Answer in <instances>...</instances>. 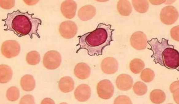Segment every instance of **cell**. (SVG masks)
Returning a JSON list of instances; mask_svg holds the SVG:
<instances>
[{
	"label": "cell",
	"instance_id": "obj_1",
	"mask_svg": "<svg viewBox=\"0 0 179 104\" xmlns=\"http://www.w3.org/2000/svg\"><path fill=\"white\" fill-rule=\"evenodd\" d=\"M111 27V24L100 23L95 30L78 36L79 42L76 46L80 47L76 53L85 49L91 56L102 55L104 49L113 41L112 36L115 30Z\"/></svg>",
	"mask_w": 179,
	"mask_h": 104
},
{
	"label": "cell",
	"instance_id": "obj_2",
	"mask_svg": "<svg viewBox=\"0 0 179 104\" xmlns=\"http://www.w3.org/2000/svg\"><path fill=\"white\" fill-rule=\"evenodd\" d=\"M33 15L28 11L21 12L19 10L8 13L6 18L2 19L5 22L4 26H6L4 30L13 31L19 37L29 35L32 38L34 34L39 38L38 28L42 22L39 18L33 17Z\"/></svg>",
	"mask_w": 179,
	"mask_h": 104
},
{
	"label": "cell",
	"instance_id": "obj_3",
	"mask_svg": "<svg viewBox=\"0 0 179 104\" xmlns=\"http://www.w3.org/2000/svg\"><path fill=\"white\" fill-rule=\"evenodd\" d=\"M168 42V40L164 38H162L161 42H159L157 38H153L150 40L147 41V43L151 46L150 48L148 49L153 51V54L151 57L154 58V61L155 64L159 63L164 66L162 57V53L166 48L173 46L169 45Z\"/></svg>",
	"mask_w": 179,
	"mask_h": 104
},
{
	"label": "cell",
	"instance_id": "obj_4",
	"mask_svg": "<svg viewBox=\"0 0 179 104\" xmlns=\"http://www.w3.org/2000/svg\"><path fill=\"white\" fill-rule=\"evenodd\" d=\"M179 53L173 46L166 48L162 54L164 66L169 69H176L179 65Z\"/></svg>",
	"mask_w": 179,
	"mask_h": 104
},
{
	"label": "cell",
	"instance_id": "obj_5",
	"mask_svg": "<svg viewBox=\"0 0 179 104\" xmlns=\"http://www.w3.org/2000/svg\"><path fill=\"white\" fill-rule=\"evenodd\" d=\"M61 62V56L56 51H48L44 56L43 64L45 67L48 69L54 70L57 68L60 65Z\"/></svg>",
	"mask_w": 179,
	"mask_h": 104
},
{
	"label": "cell",
	"instance_id": "obj_6",
	"mask_svg": "<svg viewBox=\"0 0 179 104\" xmlns=\"http://www.w3.org/2000/svg\"><path fill=\"white\" fill-rule=\"evenodd\" d=\"M21 48L19 43L14 40H8L4 42L1 47L2 54L7 58H10L18 56Z\"/></svg>",
	"mask_w": 179,
	"mask_h": 104
},
{
	"label": "cell",
	"instance_id": "obj_7",
	"mask_svg": "<svg viewBox=\"0 0 179 104\" xmlns=\"http://www.w3.org/2000/svg\"><path fill=\"white\" fill-rule=\"evenodd\" d=\"M160 16L162 22L170 25L176 22L178 18L179 14L176 8L172 6H168L162 9Z\"/></svg>",
	"mask_w": 179,
	"mask_h": 104
},
{
	"label": "cell",
	"instance_id": "obj_8",
	"mask_svg": "<svg viewBox=\"0 0 179 104\" xmlns=\"http://www.w3.org/2000/svg\"><path fill=\"white\" fill-rule=\"evenodd\" d=\"M97 92L99 97L104 99H108L113 96L114 87L111 82L105 79L100 81L97 86Z\"/></svg>",
	"mask_w": 179,
	"mask_h": 104
},
{
	"label": "cell",
	"instance_id": "obj_9",
	"mask_svg": "<svg viewBox=\"0 0 179 104\" xmlns=\"http://www.w3.org/2000/svg\"><path fill=\"white\" fill-rule=\"evenodd\" d=\"M59 32L61 36L66 39L73 38L77 33V26L76 24L71 21L62 22L59 26Z\"/></svg>",
	"mask_w": 179,
	"mask_h": 104
},
{
	"label": "cell",
	"instance_id": "obj_10",
	"mask_svg": "<svg viewBox=\"0 0 179 104\" xmlns=\"http://www.w3.org/2000/svg\"><path fill=\"white\" fill-rule=\"evenodd\" d=\"M130 43L131 46L136 50H144L147 46V37L142 31L135 32L131 36Z\"/></svg>",
	"mask_w": 179,
	"mask_h": 104
},
{
	"label": "cell",
	"instance_id": "obj_11",
	"mask_svg": "<svg viewBox=\"0 0 179 104\" xmlns=\"http://www.w3.org/2000/svg\"><path fill=\"white\" fill-rule=\"evenodd\" d=\"M77 5L73 0H66L61 4L60 10L63 15L66 18L71 19L75 16Z\"/></svg>",
	"mask_w": 179,
	"mask_h": 104
},
{
	"label": "cell",
	"instance_id": "obj_12",
	"mask_svg": "<svg viewBox=\"0 0 179 104\" xmlns=\"http://www.w3.org/2000/svg\"><path fill=\"white\" fill-rule=\"evenodd\" d=\"M101 68L102 71L104 73L107 74H112L116 73L118 70V62L114 58L107 57L102 61Z\"/></svg>",
	"mask_w": 179,
	"mask_h": 104
},
{
	"label": "cell",
	"instance_id": "obj_13",
	"mask_svg": "<svg viewBox=\"0 0 179 104\" xmlns=\"http://www.w3.org/2000/svg\"><path fill=\"white\" fill-rule=\"evenodd\" d=\"M91 91L90 86L86 84H81L78 86L74 92L76 99L80 102L87 101L90 97Z\"/></svg>",
	"mask_w": 179,
	"mask_h": 104
},
{
	"label": "cell",
	"instance_id": "obj_14",
	"mask_svg": "<svg viewBox=\"0 0 179 104\" xmlns=\"http://www.w3.org/2000/svg\"><path fill=\"white\" fill-rule=\"evenodd\" d=\"M115 82L118 89L122 91H127L130 90L132 87L133 81L130 75L126 74H122L117 77Z\"/></svg>",
	"mask_w": 179,
	"mask_h": 104
},
{
	"label": "cell",
	"instance_id": "obj_15",
	"mask_svg": "<svg viewBox=\"0 0 179 104\" xmlns=\"http://www.w3.org/2000/svg\"><path fill=\"white\" fill-rule=\"evenodd\" d=\"M96 10L91 5H86L81 7L78 11V15L83 21H86L92 19L95 15Z\"/></svg>",
	"mask_w": 179,
	"mask_h": 104
},
{
	"label": "cell",
	"instance_id": "obj_16",
	"mask_svg": "<svg viewBox=\"0 0 179 104\" xmlns=\"http://www.w3.org/2000/svg\"><path fill=\"white\" fill-rule=\"evenodd\" d=\"M74 72L75 76L78 78L85 79L88 78L90 76L91 69L86 63H79L75 66Z\"/></svg>",
	"mask_w": 179,
	"mask_h": 104
},
{
	"label": "cell",
	"instance_id": "obj_17",
	"mask_svg": "<svg viewBox=\"0 0 179 104\" xmlns=\"http://www.w3.org/2000/svg\"><path fill=\"white\" fill-rule=\"evenodd\" d=\"M59 88L63 93H68L72 91L74 87V82L73 79L69 76L61 78L58 83Z\"/></svg>",
	"mask_w": 179,
	"mask_h": 104
},
{
	"label": "cell",
	"instance_id": "obj_18",
	"mask_svg": "<svg viewBox=\"0 0 179 104\" xmlns=\"http://www.w3.org/2000/svg\"><path fill=\"white\" fill-rule=\"evenodd\" d=\"M20 85L22 89L26 91L33 90L35 86V81L32 75L26 74L21 78Z\"/></svg>",
	"mask_w": 179,
	"mask_h": 104
},
{
	"label": "cell",
	"instance_id": "obj_19",
	"mask_svg": "<svg viewBox=\"0 0 179 104\" xmlns=\"http://www.w3.org/2000/svg\"><path fill=\"white\" fill-rule=\"evenodd\" d=\"M13 75L12 69L9 66L2 64L0 65V82L6 83L11 79Z\"/></svg>",
	"mask_w": 179,
	"mask_h": 104
},
{
	"label": "cell",
	"instance_id": "obj_20",
	"mask_svg": "<svg viewBox=\"0 0 179 104\" xmlns=\"http://www.w3.org/2000/svg\"><path fill=\"white\" fill-rule=\"evenodd\" d=\"M117 9L122 15L128 16L132 11V7L130 2L127 0H119L117 2Z\"/></svg>",
	"mask_w": 179,
	"mask_h": 104
},
{
	"label": "cell",
	"instance_id": "obj_21",
	"mask_svg": "<svg viewBox=\"0 0 179 104\" xmlns=\"http://www.w3.org/2000/svg\"><path fill=\"white\" fill-rule=\"evenodd\" d=\"M150 99L154 103L160 104L164 102L165 100L166 95L161 90L155 89L150 92Z\"/></svg>",
	"mask_w": 179,
	"mask_h": 104
},
{
	"label": "cell",
	"instance_id": "obj_22",
	"mask_svg": "<svg viewBox=\"0 0 179 104\" xmlns=\"http://www.w3.org/2000/svg\"><path fill=\"white\" fill-rule=\"evenodd\" d=\"M145 65L144 62L139 58L132 59L130 64V68L133 73L137 74L139 73L144 68Z\"/></svg>",
	"mask_w": 179,
	"mask_h": 104
},
{
	"label": "cell",
	"instance_id": "obj_23",
	"mask_svg": "<svg viewBox=\"0 0 179 104\" xmlns=\"http://www.w3.org/2000/svg\"><path fill=\"white\" fill-rule=\"evenodd\" d=\"M132 2L135 10L139 13H145L149 9V4L147 0H132Z\"/></svg>",
	"mask_w": 179,
	"mask_h": 104
},
{
	"label": "cell",
	"instance_id": "obj_24",
	"mask_svg": "<svg viewBox=\"0 0 179 104\" xmlns=\"http://www.w3.org/2000/svg\"><path fill=\"white\" fill-rule=\"evenodd\" d=\"M41 57L39 53L36 51H32L28 53L26 56L27 63L31 65H36L40 62Z\"/></svg>",
	"mask_w": 179,
	"mask_h": 104
},
{
	"label": "cell",
	"instance_id": "obj_25",
	"mask_svg": "<svg viewBox=\"0 0 179 104\" xmlns=\"http://www.w3.org/2000/svg\"><path fill=\"white\" fill-rule=\"evenodd\" d=\"M133 90L136 95L142 96L146 93L148 88L147 86L144 83L141 81H138L133 85Z\"/></svg>",
	"mask_w": 179,
	"mask_h": 104
},
{
	"label": "cell",
	"instance_id": "obj_26",
	"mask_svg": "<svg viewBox=\"0 0 179 104\" xmlns=\"http://www.w3.org/2000/svg\"><path fill=\"white\" fill-rule=\"evenodd\" d=\"M20 96L19 89L15 86H12L7 90L6 93V97L7 99L10 101L17 100Z\"/></svg>",
	"mask_w": 179,
	"mask_h": 104
},
{
	"label": "cell",
	"instance_id": "obj_27",
	"mask_svg": "<svg viewBox=\"0 0 179 104\" xmlns=\"http://www.w3.org/2000/svg\"><path fill=\"white\" fill-rule=\"evenodd\" d=\"M155 77L154 71L152 69L147 68L142 71L140 74L141 79L145 82H150L152 81Z\"/></svg>",
	"mask_w": 179,
	"mask_h": 104
},
{
	"label": "cell",
	"instance_id": "obj_28",
	"mask_svg": "<svg viewBox=\"0 0 179 104\" xmlns=\"http://www.w3.org/2000/svg\"><path fill=\"white\" fill-rule=\"evenodd\" d=\"M114 104H132L130 98L127 96L125 95H120L115 99Z\"/></svg>",
	"mask_w": 179,
	"mask_h": 104
},
{
	"label": "cell",
	"instance_id": "obj_29",
	"mask_svg": "<svg viewBox=\"0 0 179 104\" xmlns=\"http://www.w3.org/2000/svg\"><path fill=\"white\" fill-rule=\"evenodd\" d=\"M20 104H35L34 97L32 95H26L22 97L20 101Z\"/></svg>",
	"mask_w": 179,
	"mask_h": 104
},
{
	"label": "cell",
	"instance_id": "obj_30",
	"mask_svg": "<svg viewBox=\"0 0 179 104\" xmlns=\"http://www.w3.org/2000/svg\"><path fill=\"white\" fill-rule=\"evenodd\" d=\"M15 2L14 0H0V6L5 9H10L14 6Z\"/></svg>",
	"mask_w": 179,
	"mask_h": 104
},
{
	"label": "cell",
	"instance_id": "obj_31",
	"mask_svg": "<svg viewBox=\"0 0 179 104\" xmlns=\"http://www.w3.org/2000/svg\"><path fill=\"white\" fill-rule=\"evenodd\" d=\"M179 26H177L173 27L170 30V35L172 38L177 41H179Z\"/></svg>",
	"mask_w": 179,
	"mask_h": 104
},
{
	"label": "cell",
	"instance_id": "obj_32",
	"mask_svg": "<svg viewBox=\"0 0 179 104\" xmlns=\"http://www.w3.org/2000/svg\"><path fill=\"white\" fill-rule=\"evenodd\" d=\"M179 80L175 81L173 82L170 85L169 89L170 92H173L179 88Z\"/></svg>",
	"mask_w": 179,
	"mask_h": 104
},
{
	"label": "cell",
	"instance_id": "obj_33",
	"mask_svg": "<svg viewBox=\"0 0 179 104\" xmlns=\"http://www.w3.org/2000/svg\"><path fill=\"white\" fill-rule=\"evenodd\" d=\"M179 89L173 92V99L175 102L177 104H179Z\"/></svg>",
	"mask_w": 179,
	"mask_h": 104
},
{
	"label": "cell",
	"instance_id": "obj_34",
	"mask_svg": "<svg viewBox=\"0 0 179 104\" xmlns=\"http://www.w3.org/2000/svg\"><path fill=\"white\" fill-rule=\"evenodd\" d=\"M41 103H52L54 104V101L51 98H44L42 101Z\"/></svg>",
	"mask_w": 179,
	"mask_h": 104
},
{
	"label": "cell",
	"instance_id": "obj_35",
	"mask_svg": "<svg viewBox=\"0 0 179 104\" xmlns=\"http://www.w3.org/2000/svg\"><path fill=\"white\" fill-rule=\"evenodd\" d=\"M151 3L155 5H159L166 2L165 0L149 1Z\"/></svg>",
	"mask_w": 179,
	"mask_h": 104
}]
</instances>
